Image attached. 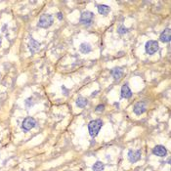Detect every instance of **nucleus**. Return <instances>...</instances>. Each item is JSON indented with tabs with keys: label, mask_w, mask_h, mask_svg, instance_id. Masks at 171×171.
Returning a JSON list of instances; mask_svg holds the SVG:
<instances>
[{
	"label": "nucleus",
	"mask_w": 171,
	"mask_h": 171,
	"mask_svg": "<svg viewBox=\"0 0 171 171\" xmlns=\"http://www.w3.org/2000/svg\"><path fill=\"white\" fill-rule=\"evenodd\" d=\"M102 126H103V121L102 119H94L88 124V130L91 137H96L99 134Z\"/></svg>",
	"instance_id": "1"
},
{
	"label": "nucleus",
	"mask_w": 171,
	"mask_h": 171,
	"mask_svg": "<svg viewBox=\"0 0 171 171\" xmlns=\"http://www.w3.org/2000/svg\"><path fill=\"white\" fill-rule=\"evenodd\" d=\"M53 23H54V19L51 15L44 14V15H41V17L39 18L37 27L42 28H48L53 25Z\"/></svg>",
	"instance_id": "2"
},
{
	"label": "nucleus",
	"mask_w": 171,
	"mask_h": 171,
	"mask_svg": "<svg viewBox=\"0 0 171 171\" xmlns=\"http://www.w3.org/2000/svg\"><path fill=\"white\" fill-rule=\"evenodd\" d=\"M35 124H36V121L33 117L31 116H28L25 117L24 121L22 123V129L25 131V132H28V131L31 130L32 128L35 127Z\"/></svg>",
	"instance_id": "3"
},
{
	"label": "nucleus",
	"mask_w": 171,
	"mask_h": 171,
	"mask_svg": "<svg viewBox=\"0 0 171 171\" xmlns=\"http://www.w3.org/2000/svg\"><path fill=\"white\" fill-rule=\"evenodd\" d=\"M159 42L156 40H149L146 43V46H145V49H146L147 54L149 55H153L156 52L159 50Z\"/></svg>",
	"instance_id": "4"
},
{
	"label": "nucleus",
	"mask_w": 171,
	"mask_h": 171,
	"mask_svg": "<svg viewBox=\"0 0 171 171\" xmlns=\"http://www.w3.org/2000/svg\"><path fill=\"white\" fill-rule=\"evenodd\" d=\"M93 18H94V14L90 11H84L81 13V16H80V23L83 25H90L92 21H93Z\"/></svg>",
	"instance_id": "5"
},
{
	"label": "nucleus",
	"mask_w": 171,
	"mask_h": 171,
	"mask_svg": "<svg viewBox=\"0 0 171 171\" xmlns=\"http://www.w3.org/2000/svg\"><path fill=\"white\" fill-rule=\"evenodd\" d=\"M141 159V151H134L131 150L128 152V159L130 162H137Z\"/></svg>",
	"instance_id": "6"
},
{
	"label": "nucleus",
	"mask_w": 171,
	"mask_h": 171,
	"mask_svg": "<svg viewBox=\"0 0 171 171\" xmlns=\"http://www.w3.org/2000/svg\"><path fill=\"white\" fill-rule=\"evenodd\" d=\"M146 110H147V105L145 102H139V103L135 104V106L133 108V111L136 114H138V116L144 114L145 111H146Z\"/></svg>",
	"instance_id": "7"
},
{
	"label": "nucleus",
	"mask_w": 171,
	"mask_h": 171,
	"mask_svg": "<svg viewBox=\"0 0 171 171\" xmlns=\"http://www.w3.org/2000/svg\"><path fill=\"white\" fill-rule=\"evenodd\" d=\"M153 154L154 156H165L166 154H167V150L165 149V147L162 146V145H157L153 149Z\"/></svg>",
	"instance_id": "8"
},
{
	"label": "nucleus",
	"mask_w": 171,
	"mask_h": 171,
	"mask_svg": "<svg viewBox=\"0 0 171 171\" xmlns=\"http://www.w3.org/2000/svg\"><path fill=\"white\" fill-rule=\"evenodd\" d=\"M39 48H40V43L38 41H36L35 39L31 38V40L28 42V49L31 52V54L36 53L39 50Z\"/></svg>",
	"instance_id": "9"
},
{
	"label": "nucleus",
	"mask_w": 171,
	"mask_h": 171,
	"mask_svg": "<svg viewBox=\"0 0 171 171\" xmlns=\"http://www.w3.org/2000/svg\"><path fill=\"white\" fill-rule=\"evenodd\" d=\"M132 96V91L128 86V84H124L122 87H121V98H124V99H129Z\"/></svg>",
	"instance_id": "10"
},
{
	"label": "nucleus",
	"mask_w": 171,
	"mask_h": 171,
	"mask_svg": "<svg viewBox=\"0 0 171 171\" xmlns=\"http://www.w3.org/2000/svg\"><path fill=\"white\" fill-rule=\"evenodd\" d=\"M171 39V31L170 28H166L162 32V34L159 36V40L163 42V43H166V42H169Z\"/></svg>",
	"instance_id": "11"
},
{
	"label": "nucleus",
	"mask_w": 171,
	"mask_h": 171,
	"mask_svg": "<svg viewBox=\"0 0 171 171\" xmlns=\"http://www.w3.org/2000/svg\"><path fill=\"white\" fill-rule=\"evenodd\" d=\"M111 76L114 78V79L118 80V79H120V78L122 77L123 71H122V68H114L111 71Z\"/></svg>",
	"instance_id": "12"
},
{
	"label": "nucleus",
	"mask_w": 171,
	"mask_h": 171,
	"mask_svg": "<svg viewBox=\"0 0 171 171\" xmlns=\"http://www.w3.org/2000/svg\"><path fill=\"white\" fill-rule=\"evenodd\" d=\"M111 11V8L108 7V5H98V12L99 14L103 15V16H107Z\"/></svg>",
	"instance_id": "13"
},
{
	"label": "nucleus",
	"mask_w": 171,
	"mask_h": 171,
	"mask_svg": "<svg viewBox=\"0 0 171 171\" xmlns=\"http://www.w3.org/2000/svg\"><path fill=\"white\" fill-rule=\"evenodd\" d=\"M80 52L81 53H83V54H88V53H90L91 50H92V48H91V45L89 43H81L80 44Z\"/></svg>",
	"instance_id": "14"
},
{
	"label": "nucleus",
	"mask_w": 171,
	"mask_h": 171,
	"mask_svg": "<svg viewBox=\"0 0 171 171\" xmlns=\"http://www.w3.org/2000/svg\"><path fill=\"white\" fill-rule=\"evenodd\" d=\"M88 104V100L86 98H83V97H79L78 99L76 100V106L80 108H83L87 106Z\"/></svg>",
	"instance_id": "15"
},
{
	"label": "nucleus",
	"mask_w": 171,
	"mask_h": 171,
	"mask_svg": "<svg viewBox=\"0 0 171 171\" xmlns=\"http://www.w3.org/2000/svg\"><path fill=\"white\" fill-rule=\"evenodd\" d=\"M105 165L103 162H97L94 163V165L92 166V170L93 171H104Z\"/></svg>",
	"instance_id": "16"
},
{
	"label": "nucleus",
	"mask_w": 171,
	"mask_h": 171,
	"mask_svg": "<svg viewBox=\"0 0 171 171\" xmlns=\"http://www.w3.org/2000/svg\"><path fill=\"white\" fill-rule=\"evenodd\" d=\"M117 32L119 34H125L128 32V28H125V27H123V25H120V27L117 28Z\"/></svg>",
	"instance_id": "17"
},
{
	"label": "nucleus",
	"mask_w": 171,
	"mask_h": 171,
	"mask_svg": "<svg viewBox=\"0 0 171 171\" xmlns=\"http://www.w3.org/2000/svg\"><path fill=\"white\" fill-rule=\"evenodd\" d=\"M105 110V105H98L95 108V111H97V113H101V111H103Z\"/></svg>",
	"instance_id": "18"
},
{
	"label": "nucleus",
	"mask_w": 171,
	"mask_h": 171,
	"mask_svg": "<svg viewBox=\"0 0 171 171\" xmlns=\"http://www.w3.org/2000/svg\"><path fill=\"white\" fill-rule=\"evenodd\" d=\"M57 17H58V19L60 20V21H62V20H63V14H62V13H58L57 14Z\"/></svg>",
	"instance_id": "19"
},
{
	"label": "nucleus",
	"mask_w": 171,
	"mask_h": 171,
	"mask_svg": "<svg viewBox=\"0 0 171 171\" xmlns=\"http://www.w3.org/2000/svg\"><path fill=\"white\" fill-rule=\"evenodd\" d=\"M62 89H63V90L65 91V95H68V89H65V86L62 87Z\"/></svg>",
	"instance_id": "20"
}]
</instances>
